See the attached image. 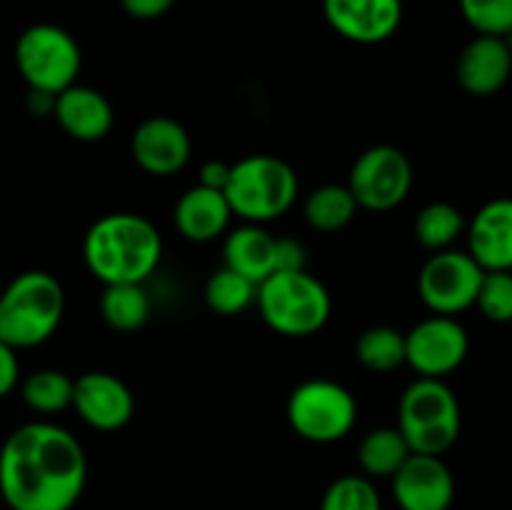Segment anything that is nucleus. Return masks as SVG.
<instances>
[{
	"label": "nucleus",
	"instance_id": "36",
	"mask_svg": "<svg viewBox=\"0 0 512 510\" xmlns=\"http://www.w3.org/2000/svg\"><path fill=\"white\" fill-rule=\"evenodd\" d=\"M500 38L505 40V45H508V50H510V55H512V28L505 35H500Z\"/></svg>",
	"mask_w": 512,
	"mask_h": 510
},
{
	"label": "nucleus",
	"instance_id": "22",
	"mask_svg": "<svg viewBox=\"0 0 512 510\" xmlns=\"http://www.w3.org/2000/svg\"><path fill=\"white\" fill-rule=\"evenodd\" d=\"M410 455L413 453L398 428L370 430L358 445V463L368 478H393Z\"/></svg>",
	"mask_w": 512,
	"mask_h": 510
},
{
	"label": "nucleus",
	"instance_id": "31",
	"mask_svg": "<svg viewBox=\"0 0 512 510\" xmlns=\"http://www.w3.org/2000/svg\"><path fill=\"white\" fill-rule=\"evenodd\" d=\"M275 270H308V250L295 238H275Z\"/></svg>",
	"mask_w": 512,
	"mask_h": 510
},
{
	"label": "nucleus",
	"instance_id": "33",
	"mask_svg": "<svg viewBox=\"0 0 512 510\" xmlns=\"http://www.w3.org/2000/svg\"><path fill=\"white\" fill-rule=\"evenodd\" d=\"M175 0H120V8L135 20H155L168 13Z\"/></svg>",
	"mask_w": 512,
	"mask_h": 510
},
{
	"label": "nucleus",
	"instance_id": "17",
	"mask_svg": "<svg viewBox=\"0 0 512 510\" xmlns=\"http://www.w3.org/2000/svg\"><path fill=\"white\" fill-rule=\"evenodd\" d=\"M468 253L483 270H512V198H493L468 225Z\"/></svg>",
	"mask_w": 512,
	"mask_h": 510
},
{
	"label": "nucleus",
	"instance_id": "4",
	"mask_svg": "<svg viewBox=\"0 0 512 510\" xmlns=\"http://www.w3.org/2000/svg\"><path fill=\"white\" fill-rule=\"evenodd\" d=\"M300 193L298 173L278 155L255 153L230 165L225 198L243 223L265 225L283 218Z\"/></svg>",
	"mask_w": 512,
	"mask_h": 510
},
{
	"label": "nucleus",
	"instance_id": "24",
	"mask_svg": "<svg viewBox=\"0 0 512 510\" xmlns=\"http://www.w3.org/2000/svg\"><path fill=\"white\" fill-rule=\"evenodd\" d=\"M465 215L455 208L453 203L445 200H435L420 208L415 215V240L423 245L430 253H440V250L453 248L455 240L465 233Z\"/></svg>",
	"mask_w": 512,
	"mask_h": 510
},
{
	"label": "nucleus",
	"instance_id": "16",
	"mask_svg": "<svg viewBox=\"0 0 512 510\" xmlns=\"http://www.w3.org/2000/svg\"><path fill=\"white\" fill-rule=\"evenodd\" d=\"M512 55L500 35H475L458 55L455 78L473 98H490L508 85Z\"/></svg>",
	"mask_w": 512,
	"mask_h": 510
},
{
	"label": "nucleus",
	"instance_id": "30",
	"mask_svg": "<svg viewBox=\"0 0 512 510\" xmlns=\"http://www.w3.org/2000/svg\"><path fill=\"white\" fill-rule=\"evenodd\" d=\"M458 5L478 35H505L512 28V0H458Z\"/></svg>",
	"mask_w": 512,
	"mask_h": 510
},
{
	"label": "nucleus",
	"instance_id": "34",
	"mask_svg": "<svg viewBox=\"0 0 512 510\" xmlns=\"http://www.w3.org/2000/svg\"><path fill=\"white\" fill-rule=\"evenodd\" d=\"M200 180L198 185H205V188H213V190H223L225 193V185H228L230 178V165L223 163V160H208V163L200 165Z\"/></svg>",
	"mask_w": 512,
	"mask_h": 510
},
{
	"label": "nucleus",
	"instance_id": "8",
	"mask_svg": "<svg viewBox=\"0 0 512 510\" xmlns=\"http://www.w3.org/2000/svg\"><path fill=\"white\" fill-rule=\"evenodd\" d=\"M290 428L308 443H338L358 423V403L345 385L313 378L295 385L285 405Z\"/></svg>",
	"mask_w": 512,
	"mask_h": 510
},
{
	"label": "nucleus",
	"instance_id": "29",
	"mask_svg": "<svg viewBox=\"0 0 512 510\" xmlns=\"http://www.w3.org/2000/svg\"><path fill=\"white\" fill-rule=\"evenodd\" d=\"M475 308L490 323H512V270H485Z\"/></svg>",
	"mask_w": 512,
	"mask_h": 510
},
{
	"label": "nucleus",
	"instance_id": "27",
	"mask_svg": "<svg viewBox=\"0 0 512 510\" xmlns=\"http://www.w3.org/2000/svg\"><path fill=\"white\" fill-rule=\"evenodd\" d=\"M255 293H258V285L253 280L223 265V268L210 275L203 295L213 313L223 315V318H233V315L245 313L255 303Z\"/></svg>",
	"mask_w": 512,
	"mask_h": 510
},
{
	"label": "nucleus",
	"instance_id": "6",
	"mask_svg": "<svg viewBox=\"0 0 512 510\" xmlns=\"http://www.w3.org/2000/svg\"><path fill=\"white\" fill-rule=\"evenodd\" d=\"M410 453L443 455L458 443L463 428L458 395L445 380L418 378L405 388L398 405V425Z\"/></svg>",
	"mask_w": 512,
	"mask_h": 510
},
{
	"label": "nucleus",
	"instance_id": "5",
	"mask_svg": "<svg viewBox=\"0 0 512 510\" xmlns=\"http://www.w3.org/2000/svg\"><path fill=\"white\" fill-rule=\"evenodd\" d=\"M255 305L265 325L285 338L320 333L333 313L328 288L308 270H275L258 285Z\"/></svg>",
	"mask_w": 512,
	"mask_h": 510
},
{
	"label": "nucleus",
	"instance_id": "15",
	"mask_svg": "<svg viewBox=\"0 0 512 510\" xmlns=\"http://www.w3.org/2000/svg\"><path fill=\"white\" fill-rule=\"evenodd\" d=\"M130 153L140 170L155 178H168L188 165L193 143L183 125L168 115H150L135 128Z\"/></svg>",
	"mask_w": 512,
	"mask_h": 510
},
{
	"label": "nucleus",
	"instance_id": "14",
	"mask_svg": "<svg viewBox=\"0 0 512 510\" xmlns=\"http://www.w3.org/2000/svg\"><path fill=\"white\" fill-rule=\"evenodd\" d=\"M390 480L400 510H450L455 500L453 470L443 455L413 453Z\"/></svg>",
	"mask_w": 512,
	"mask_h": 510
},
{
	"label": "nucleus",
	"instance_id": "10",
	"mask_svg": "<svg viewBox=\"0 0 512 510\" xmlns=\"http://www.w3.org/2000/svg\"><path fill=\"white\" fill-rule=\"evenodd\" d=\"M485 270L468 250H440L433 253L418 275V293L433 315H455L475 308Z\"/></svg>",
	"mask_w": 512,
	"mask_h": 510
},
{
	"label": "nucleus",
	"instance_id": "3",
	"mask_svg": "<svg viewBox=\"0 0 512 510\" xmlns=\"http://www.w3.org/2000/svg\"><path fill=\"white\" fill-rule=\"evenodd\" d=\"M65 315V290L53 273L25 270L0 293V340L23 350L55 335Z\"/></svg>",
	"mask_w": 512,
	"mask_h": 510
},
{
	"label": "nucleus",
	"instance_id": "23",
	"mask_svg": "<svg viewBox=\"0 0 512 510\" xmlns=\"http://www.w3.org/2000/svg\"><path fill=\"white\" fill-rule=\"evenodd\" d=\"M100 315L120 333L140 330L150 318V298L140 283L105 285L100 295Z\"/></svg>",
	"mask_w": 512,
	"mask_h": 510
},
{
	"label": "nucleus",
	"instance_id": "2",
	"mask_svg": "<svg viewBox=\"0 0 512 510\" xmlns=\"http://www.w3.org/2000/svg\"><path fill=\"white\" fill-rule=\"evenodd\" d=\"M83 260L103 285H145L163 260V235L145 215L108 213L85 233Z\"/></svg>",
	"mask_w": 512,
	"mask_h": 510
},
{
	"label": "nucleus",
	"instance_id": "26",
	"mask_svg": "<svg viewBox=\"0 0 512 510\" xmlns=\"http://www.w3.org/2000/svg\"><path fill=\"white\" fill-rule=\"evenodd\" d=\"M355 358L370 373H390L405 365V333L390 325H373L355 343Z\"/></svg>",
	"mask_w": 512,
	"mask_h": 510
},
{
	"label": "nucleus",
	"instance_id": "1",
	"mask_svg": "<svg viewBox=\"0 0 512 510\" xmlns=\"http://www.w3.org/2000/svg\"><path fill=\"white\" fill-rule=\"evenodd\" d=\"M85 483V450L63 425L33 420L0 448V500L10 510H73Z\"/></svg>",
	"mask_w": 512,
	"mask_h": 510
},
{
	"label": "nucleus",
	"instance_id": "9",
	"mask_svg": "<svg viewBox=\"0 0 512 510\" xmlns=\"http://www.w3.org/2000/svg\"><path fill=\"white\" fill-rule=\"evenodd\" d=\"M413 178V165L403 150L395 145H373L358 155L345 185L358 208L388 213L408 200Z\"/></svg>",
	"mask_w": 512,
	"mask_h": 510
},
{
	"label": "nucleus",
	"instance_id": "20",
	"mask_svg": "<svg viewBox=\"0 0 512 510\" xmlns=\"http://www.w3.org/2000/svg\"><path fill=\"white\" fill-rule=\"evenodd\" d=\"M223 265L253 280L263 283L275 273V235L265 225L243 223L225 233Z\"/></svg>",
	"mask_w": 512,
	"mask_h": 510
},
{
	"label": "nucleus",
	"instance_id": "12",
	"mask_svg": "<svg viewBox=\"0 0 512 510\" xmlns=\"http://www.w3.org/2000/svg\"><path fill=\"white\" fill-rule=\"evenodd\" d=\"M78 418L93 430L115 433L135 415L133 390L123 378L105 370H88L73 380V403Z\"/></svg>",
	"mask_w": 512,
	"mask_h": 510
},
{
	"label": "nucleus",
	"instance_id": "18",
	"mask_svg": "<svg viewBox=\"0 0 512 510\" xmlns=\"http://www.w3.org/2000/svg\"><path fill=\"white\" fill-rule=\"evenodd\" d=\"M53 118L73 140L98 143L113 130L115 113L110 100L90 85H70L55 95Z\"/></svg>",
	"mask_w": 512,
	"mask_h": 510
},
{
	"label": "nucleus",
	"instance_id": "32",
	"mask_svg": "<svg viewBox=\"0 0 512 510\" xmlns=\"http://www.w3.org/2000/svg\"><path fill=\"white\" fill-rule=\"evenodd\" d=\"M20 383V363L15 348L0 340V398L13 393Z\"/></svg>",
	"mask_w": 512,
	"mask_h": 510
},
{
	"label": "nucleus",
	"instance_id": "13",
	"mask_svg": "<svg viewBox=\"0 0 512 510\" xmlns=\"http://www.w3.org/2000/svg\"><path fill=\"white\" fill-rule=\"evenodd\" d=\"M323 15L340 38L355 45H378L403 23V0H323Z\"/></svg>",
	"mask_w": 512,
	"mask_h": 510
},
{
	"label": "nucleus",
	"instance_id": "7",
	"mask_svg": "<svg viewBox=\"0 0 512 510\" xmlns=\"http://www.w3.org/2000/svg\"><path fill=\"white\" fill-rule=\"evenodd\" d=\"M15 68L30 90L58 95L78 83L83 53L68 30L55 23H35L15 40Z\"/></svg>",
	"mask_w": 512,
	"mask_h": 510
},
{
	"label": "nucleus",
	"instance_id": "35",
	"mask_svg": "<svg viewBox=\"0 0 512 510\" xmlns=\"http://www.w3.org/2000/svg\"><path fill=\"white\" fill-rule=\"evenodd\" d=\"M55 95L40 93V90H30L28 93V110L38 118H45V115H53Z\"/></svg>",
	"mask_w": 512,
	"mask_h": 510
},
{
	"label": "nucleus",
	"instance_id": "28",
	"mask_svg": "<svg viewBox=\"0 0 512 510\" xmlns=\"http://www.w3.org/2000/svg\"><path fill=\"white\" fill-rule=\"evenodd\" d=\"M320 510H383V500L368 475H340L325 490Z\"/></svg>",
	"mask_w": 512,
	"mask_h": 510
},
{
	"label": "nucleus",
	"instance_id": "11",
	"mask_svg": "<svg viewBox=\"0 0 512 510\" xmlns=\"http://www.w3.org/2000/svg\"><path fill=\"white\" fill-rule=\"evenodd\" d=\"M468 353V330L450 315H430L405 333V365L420 378L443 380L465 363Z\"/></svg>",
	"mask_w": 512,
	"mask_h": 510
},
{
	"label": "nucleus",
	"instance_id": "21",
	"mask_svg": "<svg viewBox=\"0 0 512 510\" xmlns=\"http://www.w3.org/2000/svg\"><path fill=\"white\" fill-rule=\"evenodd\" d=\"M358 210L360 208L348 185L338 183H328L310 190L303 203L305 220H308L310 228L320 230V233H338V230H343L345 225L353 223Z\"/></svg>",
	"mask_w": 512,
	"mask_h": 510
},
{
	"label": "nucleus",
	"instance_id": "19",
	"mask_svg": "<svg viewBox=\"0 0 512 510\" xmlns=\"http://www.w3.org/2000/svg\"><path fill=\"white\" fill-rule=\"evenodd\" d=\"M233 210L223 190L193 185L178 198L173 210V223L178 233L190 243H210L228 233Z\"/></svg>",
	"mask_w": 512,
	"mask_h": 510
},
{
	"label": "nucleus",
	"instance_id": "25",
	"mask_svg": "<svg viewBox=\"0 0 512 510\" xmlns=\"http://www.w3.org/2000/svg\"><path fill=\"white\" fill-rule=\"evenodd\" d=\"M20 398L35 413H63L73 403V378L63 370H35L20 383Z\"/></svg>",
	"mask_w": 512,
	"mask_h": 510
}]
</instances>
